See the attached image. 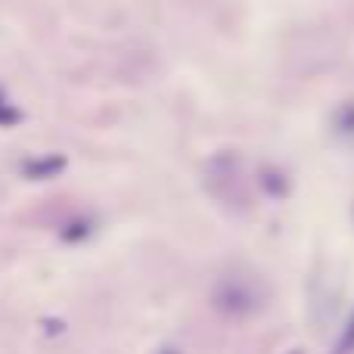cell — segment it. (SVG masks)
<instances>
[{
	"label": "cell",
	"instance_id": "5",
	"mask_svg": "<svg viewBox=\"0 0 354 354\" xmlns=\"http://www.w3.org/2000/svg\"><path fill=\"white\" fill-rule=\"evenodd\" d=\"M159 354H180V351H177L174 345H165V348H159Z\"/></svg>",
	"mask_w": 354,
	"mask_h": 354
},
{
	"label": "cell",
	"instance_id": "3",
	"mask_svg": "<svg viewBox=\"0 0 354 354\" xmlns=\"http://www.w3.org/2000/svg\"><path fill=\"white\" fill-rule=\"evenodd\" d=\"M22 122V109L6 97V91L0 87V128H12V124Z\"/></svg>",
	"mask_w": 354,
	"mask_h": 354
},
{
	"label": "cell",
	"instance_id": "4",
	"mask_svg": "<svg viewBox=\"0 0 354 354\" xmlns=\"http://www.w3.org/2000/svg\"><path fill=\"white\" fill-rule=\"evenodd\" d=\"M91 233H93L91 221L78 218V221H68V224H66V230H62V239H66V243H81V239H87Z\"/></svg>",
	"mask_w": 354,
	"mask_h": 354
},
{
	"label": "cell",
	"instance_id": "1",
	"mask_svg": "<svg viewBox=\"0 0 354 354\" xmlns=\"http://www.w3.org/2000/svg\"><path fill=\"white\" fill-rule=\"evenodd\" d=\"M214 311L224 314V317H249L252 311H258V292L249 286L245 280H239V277H224V280L214 286Z\"/></svg>",
	"mask_w": 354,
	"mask_h": 354
},
{
	"label": "cell",
	"instance_id": "2",
	"mask_svg": "<svg viewBox=\"0 0 354 354\" xmlns=\"http://www.w3.org/2000/svg\"><path fill=\"white\" fill-rule=\"evenodd\" d=\"M66 156L59 153H44V156H31V159L22 162V174L28 180H53L66 171Z\"/></svg>",
	"mask_w": 354,
	"mask_h": 354
}]
</instances>
